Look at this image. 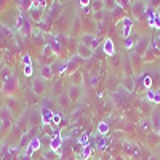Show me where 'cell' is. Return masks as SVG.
I'll return each mask as SVG.
<instances>
[{"label":"cell","mask_w":160,"mask_h":160,"mask_svg":"<svg viewBox=\"0 0 160 160\" xmlns=\"http://www.w3.org/2000/svg\"><path fill=\"white\" fill-rule=\"evenodd\" d=\"M16 28H18V31H19V34H22L24 37L29 34V31H31V26H29V22L26 21V18L22 16V13H19V15L16 16Z\"/></svg>","instance_id":"1"},{"label":"cell","mask_w":160,"mask_h":160,"mask_svg":"<svg viewBox=\"0 0 160 160\" xmlns=\"http://www.w3.org/2000/svg\"><path fill=\"white\" fill-rule=\"evenodd\" d=\"M82 43H85L88 48H91L93 51H95L98 47H99V40H98V37L96 35H93V34H85V35H82V40H80Z\"/></svg>","instance_id":"2"},{"label":"cell","mask_w":160,"mask_h":160,"mask_svg":"<svg viewBox=\"0 0 160 160\" xmlns=\"http://www.w3.org/2000/svg\"><path fill=\"white\" fill-rule=\"evenodd\" d=\"M40 148H42V142H40V138H32L31 141H29V144H28V148H26V155L28 157H32Z\"/></svg>","instance_id":"3"},{"label":"cell","mask_w":160,"mask_h":160,"mask_svg":"<svg viewBox=\"0 0 160 160\" xmlns=\"http://www.w3.org/2000/svg\"><path fill=\"white\" fill-rule=\"evenodd\" d=\"M77 56H78L80 59H90V58L93 56V50L88 48L85 43L80 42V43L77 45Z\"/></svg>","instance_id":"4"},{"label":"cell","mask_w":160,"mask_h":160,"mask_svg":"<svg viewBox=\"0 0 160 160\" xmlns=\"http://www.w3.org/2000/svg\"><path fill=\"white\" fill-rule=\"evenodd\" d=\"M146 10H148V7H146V3L142 0H138V2H135L131 7V11H133V15H135V18H141L146 13Z\"/></svg>","instance_id":"5"},{"label":"cell","mask_w":160,"mask_h":160,"mask_svg":"<svg viewBox=\"0 0 160 160\" xmlns=\"http://www.w3.org/2000/svg\"><path fill=\"white\" fill-rule=\"evenodd\" d=\"M61 144H62V138H61V133H55L53 138L50 139V151L51 152H58L61 149Z\"/></svg>","instance_id":"6"},{"label":"cell","mask_w":160,"mask_h":160,"mask_svg":"<svg viewBox=\"0 0 160 160\" xmlns=\"http://www.w3.org/2000/svg\"><path fill=\"white\" fill-rule=\"evenodd\" d=\"M0 120L5 123L3 125L5 128L11 127V109L10 108H5V106H3V108L0 109Z\"/></svg>","instance_id":"7"},{"label":"cell","mask_w":160,"mask_h":160,"mask_svg":"<svg viewBox=\"0 0 160 160\" xmlns=\"http://www.w3.org/2000/svg\"><path fill=\"white\" fill-rule=\"evenodd\" d=\"M102 50H104V53H106L108 56H114V55H115V45H114V42H112L111 37H106V38H104Z\"/></svg>","instance_id":"8"},{"label":"cell","mask_w":160,"mask_h":160,"mask_svg":"<svg viewBox=\"0 0 160 160\" xmlns=\"http://www.w3.org/2000/svg\"><path fill=\"white\" fill-rule=\"evenodd\" d=\"M40 115H42V125H51V120H53V112L50 108H42L40 109Z\"/></svg>","instance_id":"9"},{"label":"cell","mask_w":160,"mask_h":160,"mask_svg":"<svg viewBox=\"0 0 160 160\" xmlns=\"http://www.w3.org/2000/svg\"><path fill=\"white\" fill-rule=\"evenodd\" d=\"M80 96H82V88L80 87H75V85H71L68 88V98L71 101H78Z\"/></svg>","instance_id":"10"},{"label":"cell","mask_w":160,"mask_h":160,"mask_svg":"<svg viewBox=\"0 0 160 160\" xmlns=\"http://www.w3.org/2000/svg\"><path fill=\"white\" fill-rule=\"evenodd\" d=\"M122 24H123L122 35H123V38H128V37H130V32H131V28H133V19L128 18V16H125V18L122 19Z\"/></svg>","instance_id":"11"},{"label":"cell","mask_w":160,"mask_h":160,"mask_svg":"<svg viewBox=\"0 0 160 160\" xmlns=\"http://www.w3.org/2000/svg\"><path fill=\"white\" fill-rule=\"evenodd\" d=\"M43 82H45V80H43L42 77H37V78L34 80V82H32V90H34L35 95H42V93L45 91Z\"/></svg>","instance_id":"12"},{"label":"cell","mask_w":160,"mask_h":160,"mask_svg":"<svg viewBox=\"0 0 160 160\" xmlns=\"http://www.w3.org/2000/svg\"><path fill=\"white\" fill-rule=\"evenodd\" d=\"M16 87H18V80H16V77H15V75H13L10 80L3 82V88H2V90H3V91L7 93V95H8V93H11V91L15 90Z\"/></svg>","instance_id":"13"},{"label":"cell","mask_w":160,"mask_h":160,"mask_svg":"<svg viewBox=\"0 0 160 160\" xmlns=\"http://www.w3.org/2000/svg\"><path fill=\"white\" fill-rule=\"evenodd\" d=\"M40 77H42L43 80H50V78L53 77V69H51V66H48V64L42 66V68H40Z\"/></svg>","instance_id":"14"},{"label":"cell","mask_w":160,"mask_h":160,"mask_svg":"<svg viewBox=\"0 0 160 160\" xmlns=\"http://www.w3.org/2000/svg\"><path fill=\"white\" fill-rule=\"evenodd\" d=\"M146 96H148V99L154 104H160V91H154V90H148V93H146Z\"/></svg>","instance_id":"15"},{"label":"cell","mask_w":160,"mask_h":160,"mask_svg":"<svg viewBox=\"0 0 160 160\" xmlns=\"http://www.w3.org/2000/svg\"><path fill=\"white\" fill-rule=\"evenodd\" d=\"M48 45L51 47V50H55V51H59V47H61L59 40H58L56 37H53V35L48 37Z\"/></svg>","instance_id":"16"},{"label":"cell","mask_w":160,"mask_h":160,"mask_svg":"<svg viewBox=\"0 0 160 160\" xmlns=\"http://www.w3.org/2000/svg\"><path fill=\"white\" fill-rule=\"evenodd\" d=\"M91 152H93V148H91L90 144H88V146H83V151H82V155L78 157V160H87V158H90Z\"/></svg>","instance_id":"17"},{"label":"cell","mask_w":160,"mask_h":160,"mask_svg":"<svg viewBox=\"0 0 160 160\" xmlns=\"http://www.w3.org/2000/svg\"><path fill=\"white\" fill-rule=\"evenodd\" d=\"M106 138L102 136V135H98L96 136V149H99V151H104L106 149Z\"/></svg>","instance_id":"18"},{"label":"cell","mask_w":160,"mask_h":160,"mask_svg":"<svg viewBox=\"0 0 160 160\" xmlns=\"http://www.w3.org/2000/svg\"><path fill=\"white\" fill-rule=\"evenodd\" d=\"M123 85H125L127 91H133L135 90V80L131 77H127V78H123Z\"/></svg>","instance_id":"19"},{"label":"cell","mask_w":160,"mask_h":160,"mask_svg":"<svg viewBox=\"0 0 160 160\" xmlns=\"http://www.w3.org/2000/svg\"><path fill=\"white\" fill-rule=\"evenodd\" d=\"M109 133V125L106 123V122H99V125H98V135H108Z\"/></svg>","instance_id":"20"},{"label":"cell","mask_w":160,"mask_h":160,"mask_svg":"<svg viewBox=\"0 0 160 160\" xmlns=\"http://www.w3.org/2000/svg\"><path fill=\"white\" fill-rule=\"evenodd\" d=\"M77 142H78L80 146H88V142H90V135H88V133H82V135L78 136Z\"/></svg>","instance_id":"21"},{"label":"cell","mask_w":160,"mask_h":160,"mask_svg":"<svg viewBox=\"0 0 160 160\" xmlns=\"http://www.w3.org/2000/svg\"><path fill=\"white\" fill-rule=\"evenodd\" d=\"M142 87H144L146 90H151V87H152V77H151V75H144V78H142Z\"/></svg>","instance_id":"22"},{"label":"cell","mask_w":160,"mask_h":160,"mask_svg":"<svg viewBox=\"0 0 160 160\" xmlns=\"http://www.w3.org/2000/svg\"><path fill=\"white\" fill-rule=\"evenodd\" d=\"M22 74H24L26 77H31V75L34 74V68H32V64H29V66H22Z\"/></svg>","instance_id":"23"},{"label":"cell","mask_w":160,"mask_h":160,"mask_svg":"<svg viewBox=\"0 0 160 160\" xmlns=\"http://www.w3.org/2000/svg\"><path fill=\"white\" fill-rule=\"evenodd\" d=\"M21 61H22V66H29V64H32V58H31L29 53H24V55L21 56Z\"/></svg>","instance_id":"24"},{"label":"cell","mask_w":160,"mask_h":160,"mask_svg":"<svg viewBox=\"0 0 160 160\" xmlns=\"http://www.w3.org/2000/svg\"><path fill=\"white\" fill-rule=\"evenodd\" d=\"M61 120H62L61 114L55 112V115H53V120H51V125H53V127H56V125H59V123H61Z\"/></svg>","instance_id":"25"},{"label":"cell","mask_w":160,"mask_h":160,"mask_svg":"<svg viewBox=\"0 0 160 160\" xmlns=\"http://www.w3.org/2000/svg\"><path fill=\"white\" fill-rule=\"evenodd\" d=\"M98 82H99V75L95 74V75H93V78H91V82H90V87H91V88H95V87L98 85Z\"/></svg>","instance_id":"26"},{"label":"cell","mask_w":160,"mask_h":160,"mask_svg":"<svg viewBox=\"0 0 160 160\" xmlns=\"http://www.w3.org/2000/svg\"><path fill=\"white\" fill-rule=\"evenodd\" d=\"M133 45H135V42H133V40H131V38H130V37H128V38H125V40H123V47H125V48H127V50H130V48H131V47H133Z\"/></svg>","instance_id":"27"},{"label":"cell","mask_w":160,"mask_h":160,"mask_svg":"<svg viewBox=\"0 0 160 160\" xmlns=\"http://www.w3.org/2000/svg\"><path fill=\"white\" fill-rule=\"evenodd\" d=\"M78 2H80V7H82L83 10H87L90 7V3H91V0H78Z\"/></svg>","instance_id":"28"},{"label":"cell","mask_w":160,"mask_h":160,"mask_svg":"<svg viewBox=\"0 0 160 160\" xmlns=\"http://www.w3.org/2000/svg\"><path fill=\"white\" fill-rule=\"evenodd\" d=\"M155 29L160 31V13L157 11V15H155Z\"/></svg>","instance_id":"29"},{"label":"cell","mask_w":160,"mask_h":160,"mask_svg":"<svg viewBox=\"0 0 160 160\" xmlns=\"http://www.w3.org/2000/svg\"><path fill=\"white\" fill-rule=\"evenodd\" d=\"M128 2H130V0H120V2H118V5H128Z\"/></svg>","instance_id":"30"},{"label":"cell","mask_w":160,"mask_h":160,"mask_svg":"<svg viewBox=\"0 0 160 160\" xmlns=\"http://www.w3.org/2000/svg\"><path fill=\"white\" fill-rule=\"evenodd\" d=\"M149 160H157V157H155V155H152V157H149Z\"/></svg>","instance_id":"31"},{"label":"cell","mask_w":160,"mask_h":160,"mask_svg":"<svg viewBox=\"0 0 160 160\" xmlns=\"http://www.w3.org/2000/svg\"><path fill=\"white\" fill-rule=\"evenodd\" d=\"M158 135H160V123H158Z\"/></svg>","instance_id":"32"},{"label":"cell","mask_w":160,"mask_h":160,"mask_svg":"<svg viewBox=\"0 0 160 160\" xmlns=\"http://www.w3.org/2000/svg\"><path fill=\"white\" fill-rule=\"evenodd\" d=\"M158 13H160V7H158Z\"/></svg>","instance_id":"33"}]
</instances>
